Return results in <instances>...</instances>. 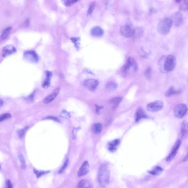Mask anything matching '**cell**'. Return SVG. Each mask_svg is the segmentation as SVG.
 Instances as JSON below:
<instances>
[{"label": "cell", "instance_id": "cell-1", "mask_svg": "<svg viewBox=\"0 0 188 188\" xmlns=\"http://www.w3.org/2000/svg\"><path fill=\"white\" fill-rule=\"evenodd\" d=\"M110 178V169L106 164H102L100 167L98 172V182L102 188H105L108 185Z\"/></svg>", "mask_w": 188, "mask_h": 188}, {"label": "cell", "instance_id": "cell-2", "mask_svg": "<svg viewBox=\"0 0 188 188\" xmlns=\"http://www.w3.org/2000/svg\"><path fill=\"white\" fill-rule=\"evenodd\" d=\"M137 70L138 67L136 61L132 58H129L122 70L124 76L126 77L134 74L137 72Z\"/></svg>", "mask_w": 188, "mask_h": 188}, {"label": "cell", "instance_id": "cell-3", "mask_svg": "<svg viewBox=\"0 0 188 188\" xmlns=\"http://www.w3.org/2000/svg\"><path fill=\"white\" fill-rule=\"evenodd\" d=\"M172 19L169 18H165L161 21L157 26L158 32L162 35H166L169 34L172 28Z\"/></svg>", "mask_w": 188, "mask_h": 188}, {"label": "cell", "instance_id": "cell-4", "mask_svg": "<svg viewBox=\"0 0 188 188\" xmlns=\"http://www.w3.org/2000/svg\"><path fill=\"white\" fill-rule=\"evenodd\" d=\"M176 66V59L173 55H169L167 57L164 62L163 70L166 72H171L175 69Z\"/></svg>", "mask_w": 188, "mask_h": 188}, {"label": "cell", "instance_id": "cell-5", "mask_svg": "<svg viewBox=\"0 0 188 188\" xmlns=\"http://www.w3.org/2000/svg\"><path fill=\"white\" fill-rule=\"evenodd\" d=\"M188 110V107L185 104H178L174 108V115L177 118H182L186 114Z\"/></svg>", "mask_w": 188, "mask_h": 188}, {"label": "cell", "instance_id": "cell-6", "mask_svg": "<svg viewBox=\"0 0 188 188\" xmlns=\"http://www.w3.org/2000/svg\"><path fill=\"white\" fill-rule=\"evenodd\" d=\"M164 107V103L161 101H156L151 102L147 106V109L151 112H156L161 110Z\"/></svg>", "mask_w": 188, "mask_h": 188}, {"label": "cell", "instance_id": "cell-7", "mask_svg": "<svg viewBox=\"0 0 188 188\" xmlns=\"http://www.w3.org/2000/svg\"><path fill=\"white\" fill-rule=\"evenodd\" d=\"M120 32L121 35L124 37L129 38L134 35L135 30L132 26L129 25H126L121 27Z\"/></svg>", "mask_w": 188, "mask_h": 188}, {"label": "cell", "instance_id": "cell-8", "mask_svg": "<svg viewBox=\"0 0 188 188\" xmlns=\"http://www.w3.org/2000/svg\"><path fill=\"white\" fill-rule=\"evenodd\" d=\"M181 144H182V140H180V139H178L177 141L175 143V145L172 148L171 152L169 153L168 156L167 157V161L168 162L172 161V160L175 158V156H176L178 151L179 150L180 146H181Z\"/></svg>", "mask_w": 188, "mask_h": 188}, {"label": "cell", "instance_id": "cell-9", "mask_svg": "<svg viewBox=\"0 0 188 188\" xmlns=\"http://www.w3.org/2000/svg\"><path fill=\"white\" fill-rule=\"evenodd\" d=\"M84 86L90 92H93L99 85V82L96 79H89L84 81Z\"/></svg>", "mask_w": 188, "mask_h": 188}, {"label": "cell", "instance_id": "cell-10", "mask_svg": "<svg viewBox=\"0 0 188 188\" xmlns=\"http://www.w3.org/2000/svg\"><path fill=\"white\" fill-rule=\"evenodd\" d=\"M172 19L173 23L176 27H179L183 23V17L182 14L179 12H177L172 16Z\"/></svg>", "mask_w": 188, "mask_h": 188}, {"label": "cell", "instance_id": "cell-11", "mask_svg": "<svg viewBox=\"0 0 188 188\" xmlns=\"http://www.w3.org/2000/svg\"><path fill=\"white\" fill-rule=\"evenodd\" d=\"M188 135V122L184 121L182 124V126L180 128V139L182 140L185 139Z\"/></svg>", "mask_w": 188, "mask_h": 188}, {"label": "cell", "instance_id": "cell-12", "mask_svg": "<svg viewBox=\"0 0 188 188\" xmlns=\"http://www.w3.org/2000/svg\"><path fill=\"white\" fill-rule=\"evenodd\" d=\"M24 56L27 59H29L30 61L34 62H38L39 61V57L38 55L34 51H28L25 52Z\"/></svg>", "mask_w": 188, "mask_h": 188}, {"label": "cell", "instance_id": "cell-13", "mask_svg": "<svg viewBox=\"0 0 188 188\" xmlns=\"http://www.w3.org/2000/svg\"><path fill=\"white\" fill-rule=\"evenodd\" d=\"M89 167L90 166L89 162L88 161L84 162L82 166L78 171V177H82L84 175H85L89 172Z\"/></svg>", "mask_w": 188, "mask_h": 188}, {"label": "cell", "instance_id": "cell-14", "mask_svg": "<svg viewBox=\"0 0 188 188\" xmlns=\"http://www.w3.org/2000/svg\"><path fill=\"white\" fill-rule=\"evenodd\" d=\"M16 51V49L13 45H7L3 48L2 56L6 57L14 54Z\"/></svg>", "mask_w": 188, "mask_h": 188}, {"label": "cell", "instance_id": "cell-15", "mask_svg": "<svg viewBox=\"0 0 188 188\" xmlns=\"http://www.w3.org/2000/svg\"><path fill=\"white\" fill-rule=\"evenodd\" d=\"M59 89H56L55 91L52 92L50 95H49L48 96L46 97L45 99L43 100V103L45 104H47L50 102H52L54 100L57 96L58 95V94H59Z\"/></svg>", "mask_w": 188, "mask_h": 188}, {"label": "cell", "instance_id": "cell-16", "mask_svg": "<svg viewBox=\"0 0 188 188\" xmlns=\"http://www.w3.org/2000/svg\"><path fill=\"white\" fill-rule=\"evenodd\" d=\"M92 184L88 179H82L78 183L77 188H92Z\"/></svg>", "mask_w": 188, "mask_h": 188}, {"label": "cell", "instance_id": "cell-17", "mask_svg": "<svg viewBox=\"0 0 188 188\" xmlns=\"http://www.w3.org/2000/svg\"><path fill=\"white\" fill-rule=\"evenodd\" d=\"M91 34L95 37H101L103 34V30L100 27H95L91 30Z\"/></svg>", "mask_w": 188, "mask_h": 188}, {"label": "cell", "instance_id": "cell-18", "mask_svg": "<svg viewBox=\"0 0 188 188\" xmlns=\"http://www.w3.org/2000/svg\"><path fill=\"white\" fill-rule=\"evenodd\" d=\"M119 140L118 139L113 140V141L110 142L108 145V149L111 152H115L118 148V145L119 144Z\"/></svg>", "mask_w": 188, "mask_h": 188}, {"label": "cell", "instance_id": "cell-19", "mask_svg": "<svg viewBox=\"0 0 188 188\" xmlns=\"http://www.w3.org/2000/svg\"><path fill=\"white\" fill-rule=\"evenodd\" d=\"M180 93H181V90H176V89H175V88L173 86H171L166 92V96H172L173 95H178V94H180Z\"/></svg>", "mask_w": 188, "mask_h": 188}, {"label": "cell", "instance_id": "cell-20", "mask_svg": "<svg viewBox=\"0 0 188 188\" xmlns=\"http://www.w3.org/2000/svg\"><path fill=\"white\" fill-rule=\"evenodd\" d=\"M146 118V115L145 114L144 111L142 110L141 108H139L136 112L135 113V121H140L142 118Z\"/></svg>", "mask_w": 188, "mask_h": 188}, {"label": "cell", "instance_id": "cell-21", "mask_svg": "<svg viewBox=\"0 0 188 188\" xmlns=\"http://www.w3.org/2000/svg\"><path fill=\"white\" fill-rule=\"evenodd\" d=\"M52 77V73L50 72H46V79L43 84V88H48L50 85V79Z\"/></svg>", "mask_w": 188, "mask_h": 188}, {"label": "cell", "instance_id": "cell-22", "mask_svg": "<svg viewBox=\"0 0 188 188\" xmlns=\"http://www.w3.org/2000/svg\"><path fill=\"white\" fill-rule=\"evenodd\" d=\"M117 84L114 83V82H112V81L109 82L106 85V89L107 90V92H115L117 89Z\"/></svg>", "mask_w": 188, "mask_h": 188}, {"label": "cell", "instance_id": "cell-23", "mask_svg": "<svg viewBox=\"0 0 188 188\" xmlns=\"http://www.w3.org/2000/svg\"><path fill=\"white\" fill-rule=\"evenodd\" d=\"M162 172H163V169L161 167L156 166L149 172L150 173L151 175L157 176V175H161Z\"/></svg>", "mask_w": 188, "mask_h": 188}, {"label": "cell", "instance_id": "cell-24", "mask_svg": "<svg viewBox=\"0 0 188 188\" xmlns=\"http://www.w3.org/2000/svg\"><path fill=\"white\" fill-rule=\"evenodd\" d=\"M122 100L121 97H115L111 100L110 104L111 107L113 109L116 108L118 106V105L119 104Z\"/></svg>", "mask_w": 188, "mask_h": 188}, {"label": "cell", "instance_id": "cell-25", "mask_svg": "<svg viewBox=\"0 0 188 188\" xmlns=\"http://www.w3.org/2000/svg\"><path fill=\"white\" fill-rule=\"evenodd\" d=\"M102 126L101 123H96L92 126V131L95 134H98L102 131Z\"/></svg>", "mask_w": 188, "mask_h": 188}, {"label": "cell", "instance_id": "cell-26", "mask_svg": "<svg viewBox=\"0 0 188 188\" xmlns=\"http://www.w3.org/2000/svg\"><path fill=\"white\" fill-rule=\"evenodd\" d=\"M11 29H12V28H11V27H8V28H7L3 31V32H2V35L1 36V39H2V40H5L6 38H7L9 34H10Z\"/></svg>", "mask_w": 188, "mask_h": 188}, {"label": "cell", "instance_id": "cell-27", "mask_svg": "<svg viewBox=\"0 0 188 188\" xmlns=\"http://www.w3.org/2000/svg\"><path fill=\"white\" fill-rule=\"evenodd\" d=\"M180 10L186 12L188 10V0H183L180 5Z\"/></svg>", "mask_w": 188, "mask_h": 188}, {"label": "cell", "instance_id": "cell-28", "mask_svg": "<svg viewBox=\"0 0 188 188\" xmlns=\"http://www.w3.org/2000/svg\"><path fill=\"white\" fill-rule=\"evenodd\" d=\"M78 0H62V3L66 6H70L77 2Z\"/></svg>", "mask_w": 188, "mask_h": 188}, {"label": "cell", "instance_id": "cell-29", "mask_svg": "<svg viewBox=\"0 0 188 188\" xmlns=\"http://www.w3.org/2000/svg\"><path fill=\"white\" fill-rule=\"evenodd\" d=\"M11 115L10 113H5L0 115V122L5 121L8 118H11Z\"/></svg>", "mask_w": 188, "mask_h": 188}, {"label": "cell", "instance_id": "cell-30", "mask_svg": "<svg viewBox=\"0 0 188 188\" xmlns=\"http://www.w3.org/2000/svg\"><path fill=\"white\" fill-rule=\"evenodd\" d=\"M95 7V3L92 2L90 4V5L89 6V9H88V15H91L93 11H94V9Z\"/></svg>", "mask_w": 188, "mask_h": 188}, {"label": "cell", "instance_id": "cell-31", "mask_svg": "<svg viewBox=\"0 0 188 188\" xmlns=\"http://www.w3.org/2000/svg\"><path fill=\"white\" fill-rule=\"evenodd\" d=\"M68 159L66 160V161L65 162V163H64V164L63 165V166L62 167V168L59 170V173H61L62 172L65 171V169H66L68 167Z\"/></svg>", "mask_w": 188, "mask_h": 188}, {"label": "cell", "instance_id": "cell-32", "mask_svg": "<svg viewBox=\"0 0 188 188\" xmlns=\"http://www.w3.org/2000/svg\"><path fill=\"white\" fill-rule=\"evenodd\" d=\"M27 129H28V127H25V128H24L23 129H21V130H19V132H18L19 137L22 138V137H24V135L25 134V132L27 130Z\"/></svg>", "mask_w": 188, "mask_h": 188}, {"label": "cell", "instance_id": "cell-33", "mask_svg": "<svg viewBox=\"0 0 188 188\" xmlns=\"http://www.w3.org/2000/svg\"><path fill=\"white\" fill-rule=\"evenodd\" d=\"M19 159L20 162L22 164V166H25V160H24V157L22 155V154H19Z\"/></svg>", "mask_w": 188, "mask_h": 188}, {"label": "cell", "instance_id": "cell-34", "mask_svg": "<svg viewBox=\"0 0 188 188\" xmlns=\"http://www.w3.org/2000/svg\"><path fill=\"white\" fill-rule=\"evenodd\" d=\"M6 188H13V186L12 184V183L11 182L10 180H8L6 182Z\"/></svg>", "mask_w": 188, "mask_h": 188}, {"label": "cell", "instance_id": "cell-35", "mask_svg": "<svg viewBox=\"0 0 188 188\" xmlns=\"http://www.w3.org/2000/svg\"><path fill=\"white\" fill-rule=\"evenodd\" d=\"M35 173L36 174V175H38V177H40L41 175H43L44 173H45V172H38V171H37V172H36V171H35Z\"/></svg>", "mask_w": 188, "mask_h": 188}, {"label": "cell", "instance_id": "cell-36", "mask_svg": "<svg viewBox=\"0 0 188 188\" xmlns=\"http://www.w3.org/2000/svg\"><path fill=\"white\" fill-rule=\"evenodd\" d=\"M188 160V151L187 153H186V157H184V161H187Z\"/></svg>", "mask_w": 188, "mask_h": 188}, {"label": "cell", "instance_id": "cell-37", "mask_svg": "<svg viewBox=\"0 0 188 188\" xmlns=\"http://www.w3.org/2000/svg\"><path fill=\"white\" fill-rule=\"evenodd\" d=\"M3 104V101L0 98V107H1L2 106Z\"/></svg>", "mask_w": 188, "mask_h": 188}, {"label": "cell", "instance_id": "cell-38", "mask_svg": "<svg viewBox=\"0 0 188 188\" xmlns=\"http://www.w3.org/2000/svg\"><path fill=\"white\" fill-rule=\"evenodd\" d=\"M177 3H180L183 0H175Z\"/></svg>", "mask_w": 188, "mask_h": 188}]
</instances>
